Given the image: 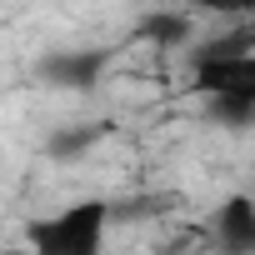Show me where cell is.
<instances>
[{"mask_svg":"<svg viewBox=\"0 0 255 255\" xmlns=\"http://www.w3.org/2000/svg\"><path fill=\"white\" fill-rule=\"evenodd\" d=\"M100 235H105V205L100 200H85V205H70L65 215L35 225V250L45 255H95L100 250Z\"/></svg>","mask_w":255,"mask_h":255,"instance_id":"cell-1","label":"cell"},{"mask_svg":"<svg viewBox=\"0 0 255 255\" xmlns=\"http://www.w3.org/2000/svg\"><path fill=\"white\" fill-rule=\"evenodd\" d=\"M195 90L255 100V50H240V55H195Z\"/></svg>","mask_w":255,"mask_h":255,"instance_id":"cell-2","label":"cell"},{"mask_svg":"<svg viewBox=\"0 0 255 255\" xmlns=\"http://www.w3.org/2000/svg\"><path fill=\"white\" fill-rule=\"evenodd\" d=\"M220 240L230 250H255V200L235 195L220 205Z\"/></svg>","mask_w":255,"mask_h":255,"instance_id":"cell-3","label":"cell"},{"mask_svg":"<svg viewBox=\"0 0 255 255\" xmlns=\"http://www.w3.org/2000/svg\"><path fill=\"white\" fill-rule=\"evenodd\" d=\"M95 70H100V55H55L50 65H45V75L50 80H65V85H90L95 80Z\"/></svg>","mask_w":255,"mask_h":255,"instance_id":"cell-4","label":"cell"},{"mask_svg":"<svg viewBox=\"0 0 255 255\" xmlns=\"http://www.w3.org/2000/svg\"><path fill=\"white\" fill-rule=\"evenodd\" d=\"M145 35H150L155 45H180V40H190V20H185V15H155V20L145 25Z\"/></svg>","mask_w":255,"mask_h":255,"instance_id":"cell-5","label":"cell"},{"mask_svg":"<svg viewBox=\"0 0 255 255\" xmlns=\"http://www.w3.org/2000/svg\"><path fill=\"white\" fill-rule=\"evenodd\" d=\"M240 50H255V30H235V35H225V40L205 45L200 55H240Z\"/></svg>","mask_w":255,"mask_h":255,"instance_id":"cell-6","label":"cell"},{"mask_svg":"<svg viewBox=\"0 0 255 255\" xmlns=\"http://www.w3.org/2000/svg\"><path fill=\"white\" fill-rule=\"evenodd\" d=\"M200 10H220V15H255V0H195Z\"/></svg>","mask_w":255,"mask_h":255,"instance_id":"cell-7","label":"cell"}]
</instances>
